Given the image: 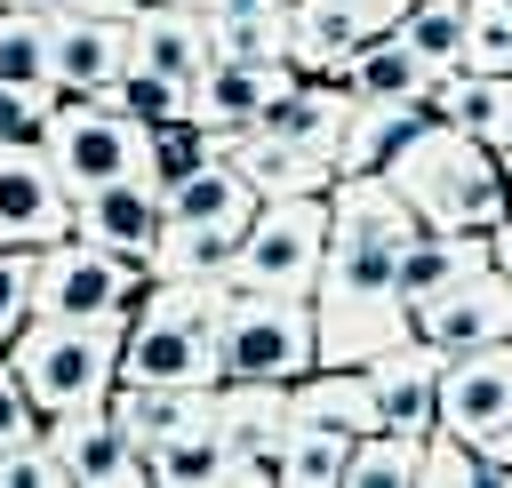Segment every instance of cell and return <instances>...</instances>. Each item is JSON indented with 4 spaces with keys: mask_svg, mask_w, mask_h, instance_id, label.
I'll return each mask as SVG.
<instances>
[{
    "mask_svg": "<svg viewBox=\"0 0 512 488\" xmlns=\"http://www.w3.org/2000/svg\"><path fill=\"white\" fill-rule=\"evenodd\" d=\"M392 192L416 208V224H448V232H488L496 216H512V184H504V152H488L480 136H464L456 120H416L392 160H384Z\"/></svg>",
    "mask_w": 512,
    "mask_h": 488,
    "instance_id": "1",
    "label": "cell"
},
{
    "mask_svg": "<svg viewBox=\"0 0 512 488\" xmlns=\"http://www.w3.org/2000/svg\"><path fill=\"white\" fill-rule=\"evenodd\" d=\"M120 336H128V320H48V312H32L8 336V368L32 392L40 416L96 408L120 376Z\"/></svg>",
    "mask_w": 512,
    "mask_h": 488,
    "instance_id": "2",
    "label": "cell"
},
{
    "mask_svg": "<svg viewBox=\"0 0 512 488\" xmlns=\"http://www.w3.org/2000/svg\"><path fill=\"white\" fill-rule=\"evenodd\" d=\"M320 368V328L312 296H272V288H232L216 320V376H256V384H296Z\"/></svg>",
    "mask_w": 512,
    "mask_h": 488,
    "instance_id": "3",
    "label": "cell"
},
{
    "mask_svg": "<svg viewBox=\"0 0 512 488\" xmlns=\"http://www.w3.org/2000/svg\"><path fill=\"white\" fill-rule=\"evenodd\" d=\"M328 256V192H272L256 200L240 248H232V288H272V296H312Z\"/></svg>",
    "mask_w": 512,
    "mask_h": 488,
    "instance_id": "4",
    "label": "cell"
},
{
    "mask_svg": "<svg viewBox=\"0 0 512 488\" xmlns=\"http://www.w3.org/2000/svg\"><path fill=\"white\" fill-rule=\"evenodd\" d=\"M56 176L72 192H96L112 176H152V128L128 112V104H104V96H64L40 128Z\"/></svg>",
    "mask_w": 512,
    "mask_h": 488,
    "instance_id": "5",
    "label": "cell"
},
{
    "mask_svg": "<svg viewBox=\"0 0 512 488\" xmlns=\"http://www.w3.org/2000/svg\"><path fill=\"white\" fill-rule=\"evenodd\" d=\"M136 280H144L136 256H112L80 232L32 248V312L48 320H136Z\"/></svg>",
    "mask_w": 512,
    "mask_h": 488,
    "instance_id": "6",
    "label": "cell"
},
{
    "mask_svg": "<svg viewBox=\"0 0 512 488\" xmlns=\"http://www.w3.org/2000/svg\"><path fill=\"white\" fill-rule=\"evenodd\" d=\"M408 336H424L440 360L480 352V344H504V336H512V272L480 264L472 280H456V288L408 304Z\"/></svg>",
    "mask_w": 512,
    "mask_h": 488,
    "instance_id": "7",
    "label": "cell"
},
{
    "mask_svg": "<svg viewBox=\"0 0 512 488\" xmlns=\"http://www.w3.org/2000/svg\"><path fill=\"white\" fill-rule=\"evenodd\" d=\"M72 232V184L56 176L48 144H0V240L48 248Z\"/></svg>",
    "mask_w": 512,
    "mask_h": 488,
    "instance_id": "8",
    "label": "cell"
},
{
    "mask_svg": "<svg viewBox=\"0 0 512 488\" xmlns=\"http://www.w3.org/2000/svg\"><path fill=\"white\" fill-rule=\"evenodd\" d=\"M40 440L56 448V464H64L72 488H128V480H152V456L120 432V416H112L104 400H96V408H64V416H48Z\"/></svg>",
    "mask_w": 512,
    "mask_h": 488,
    "instance_id": "9",
    "label": "cell"
},
{
    "mask_svg": "<svg viewBox=\"0 0 512 488\" xmlns=\"http://www.w3.org/2000/svg\"><path fill=\"white\" fill-rule=\"evenodd\" d=\"M120 72H128V16L48 8V80H56V96H96Z\"/></svg>",
    "mask_w": 512,
    "mask_h": 488,
    "instance_id": "10",
    "label": "cell"
},
{
    "mask_svg": "<svg viewBox=\"0 0 512 488\" xmlns=\"http://www.w3.org/2000/svg\"><path fill=\"white\" fill-rule=\"evenodd\" d=\"M208 152L232 160L264 200L272 192H328L336 184V160L312 152V144H296V136H280V128H208Z\"/></svg>",
    "mask_w": 512,
    "mask_h": 488,
    "instance_id": "11",
    "label": "cell"
},
{
    "mask_svg": "<svg viewBox=\"0 0 512 488\" xmlns=\"http://www.w3.org/2000/svg\"><path fill=\"white\" fill-rule=\"evenodd\" d=\"M72 232L144 264L160 248V176H112L96 192H72Z\"/></svg>",
    "mask_w": 512,
    "mask_h": 488,
    "instance_id": "12",
    "label": "cell"
},
{
    "mask_svg": "<svg viewBox=\"0 0 512 488\" xmlns=\"http://www.w3.org/2000/svg\"><path fill=\"white\" fill-rule=\"evenodd\" d=\"M440 352L424 344V336H400L392 352H376L368 360V392H376V424L384 432H432L440 424Z\"/></svg>",
    "mask_w": 512,
    "mask_h": 488,
    "instance_id": "13",
    "label": "cell"
},
{
    "mask_svg": "<svg viewBox=\"0 0 512 488\" xmlns=\"http://www.w3.org/2000/svg\"><path fill=\"white\" fill-rule=\"evenodd\" d=\"M512 424V336L504 344H480V352H456L440 368V432H496Z\"/></svg>",
    "mask_w": 512,
    "mask_h": 488,
    "instance_id": "14",
    "label": "cell"
},
{
    "mask_svg": "<svg viewBox=\"0 0 512 488\" xmlns=\"http://www.w3.org/2000/svg\"><path fill=\"white\" fill-rule=\"evenodd\" d=\"M120 376L128 384H216V336L168 312H136L120 336Z\"/></svg>",
    "mask_w": 512,
    "mask_h": 488,
    "instance_id": "15",
    "label": "cell"
},
{
    "mask_svg": "<svg viewBox=\"0 0 512 488\" xmlns=\"http://www.w3.org/2000/svg\"><path fill=\"white\" fill-rule=\"evenodd\" d=\"M296 80V64H256V56H208L200 72H192V120L200 128H256L264 120V104L280 96Z\"/></svg>",
    "mask_w": 512,
    "mask_h": 488,
    "instance_id": "16",
    "label": "cell"
},
{
    "mask_svg": "<svg viewBox=\"0 0 512 488\" xmlns=\"http://www.w3.org/2000/svg\"><path fill=\"white\" fill-rule=\"evenodd\" d=\"M256 184L232 168V160H192V168H176V176H160V224H224V232H248V216H256Z\"/></svg>",
    "mask_w": 512,
    "mask_h": 488,
    "instance_id": "17",
    "label": "cell"
},
{
    "mask_svg": "<svg viewBox=\"0 0 512 488\" xmlns=\"http://www.w3.org/2000/svg\"><path fill=\"white\" fill-rule=\"evenodd\" d=\"M288 384H256V376H216L208 392V432L224 440V456H280L288 440Z\"/></svg>",
    "mask_w": 512,
    "mask_h": 488,
    "instance_id": "18",
    "label": "cell"
},
{
    "mask_svg": "<svg viewBox=\"0 0 512 488\" xmlns=\"http://www.w3.org/2000/svg\"><path fill=\"white\" fill-rule=\"evenodd\" d=\"M128 64L160 80H192L208 64V16L192 0H136L128 8Z\"/></svg>",
    "mask_w": 512,
    "mask_h": 488,
    "instance_id": "19",
    "label": "cell"
},
{
    "mask_svg": "<svg viewBox=\"0 0 512 488\" xmlns=\"http://www.w3.org/2000/svg\"><path fill=\"white\" fill-rule=\"evenodd\" d=\"M208 392H216V384H128V376H112L104 408H112V416H120V432L152 456L160 440H176V432H200V424H208Z\"/></svg>",
    "mask_w": 512,
    "mask_h": 488,
    "instance_id": "20",
    "label": "cell"
},
{
    "mask_svg": "<svg viewBox=\"0 0 512 488\" xmlns=\"http://www.w3.org/2000/svg\"><path fill=\"white\" fill-rule=\"evenodd\" d=\"M424 112L432 120H456L488 152H512V72H440L424 88Z\"/></svg>",
    "mask_w": 512,
    "mask_h": 488,
    "instance_id": "21",
    "label": "cell"
},
{
    "mask_svg": "<svg viewBox=\"0 0 512 488\" xmlns=\"http://www.w3.org/2000/svg\"><path fill=\"white\" fill-rule=\"evenodd\" d=\"M480 264H496V256H488V232L416 224V232H408V248H400V304H424V296H440V288L472 280Z\"/></svg>",
    "mask_w": 512,
    "mask_h": 488,
    "instance_id": "22",
    "label": "cell"
},
{
    "mask_svg": "<svg viewBox=\"0 0 512 488\" xmlns=\"http://www.w3.org/2000/svg\"><path fill=\"white\" fill-rule=\"evenodd\" d=\"M344 120H352V88H336V80H288V88L264 104L256 128H280V136H296V144H312V152L336 160Z\"/></svg>",
    "mask_w": 512,
    "mask_h": 488,
    "instance_id": "23",
    "label": "cell"
},
{
    "mask_svg": "<svg viewBox=\"0 0 512 488\" xmlns=\"http://www.w3.org/2000/svg\"><path fill=\"white\" fill-rule=\"evenodd\" d=\"M288 416L296 424H336V432H376L368 368H304L288 384Z\"/></svg>",
    "mask_w": 512,
    "mask_h": 488,
    "instance_id": "24",
    "label": "cell"
},
{
    "mask_svg": "<svg viewBox=\"0 0 512 488\" xmlns=\"http://www.w3.org/2000/svg\"><path fill=\"white\" fill-rule=\"evenodd\" d=\"M336 80H344L360 104H416V96L432 88V72H424L392 32H368V40L344 56V72H336Z\"/></svg>",
    "mask_w": 512,
    "mask_h": 488,
    "instance_id": "25",
    "label": "cell"
},
{
    "mask_svg": "<svg viewBox=\"0 0 512 488\" xmlns=\"http://www.w3.org/2000/svg\"><path fill=\"white\" fill-rule=\"evenodd\" d=\"M368 40V24L344 0H288V64L312 72H344V56Z\"/></svg>",
    "mask_w": 512,
    "mask_h": 488,
    "instance_id": "26",
    "label": "cell"
},
{
    "mask_svg": "<svg viewBox=\"0 0 512 488\" xmlns=\"http://www.w3.org/2000/svg\"><path fill=\"white\" fill-rule=\"evenodd\" d=\"M392 40L440 80V72H464V0H408Z\"/></svg>",
    "mask_w": 512,
    "mask_h": 488,
    "instance_id": "27",
    "label": "cell"
},
{
    "mask_svg": "<svg viewBox=\"0 0 512 488\" xmlns=\"http://www.w3.org/2000/svg\"><path fill=\"white\" fill-rule=\"evenodd\" d=\"M416 120H432L424 96H416V104H360V96H352V120H344V144H336V176H352V168H384L392 144H400Z\"/></svg>",
    "mask_w": 512,
    "mask_h": 488,
    "instance_id": "28",
    "label": "cell"
},
{
    "mask_svg": "<svg viewBox=\"0 0 512 488\" xmlns=\"http://www.w3.org/2000/svg\"><path fill=\"white\" fill-rule=\"evenodd\" d=\"M352 440H360V432H336V424H288V440H280V480H288V488H344Z\"/></svg>",
    "mask_w": 512,
    "mask_h": 488,
    "instance_id": "29",
    "label": "cell"
},
{
    "mask_svg": "<svg viewBox=\"0 0 512 488\" xmlns=\"http://www.w3.org/2000/svg\"><path fill=\"white\" fill-rule=\"evenodd\" d=\"M344 488H416V432H360L344 456Z\"/></svg>",
    "mask_w": 512,
    "mask_h": 488,
    "instance_id": "30",
    "label": "cell"
},
{
    "mask_svg": "<svg viewBox=\"0 0 512 488\" xmlns=\"http://www.w3.org/2000/svg\"><path fill=\"white\" fill-rule=\"evenodd\" d=\"M208 16V8H200ZM208 56H256V64H288V0L264 16H208Z\"/></svg>",
    "mask_w": 512,
    "mask_h": 488,
    "instance_id": "31",
    "label": "cell"
},
{
    "mask_svg": "<svg viewBox=\"0 0 512 488\" xmlns=\"http://www.w3.org/2000/svg\"><path fill=\"white\" fill-rule=\"evenodd\" d=\"M224 440L200 424V432H176V440H160L152 448V480H168V488H224Z\"/></svg>",
    "mask_w": 512,
    "mask_h": 488,
    "instance_id": "32",
    "label": "cell"
},
{
    "mask_svg": "<svg viewBox=\"0 0 512 488\" xmlns=\"http://www.w3.org/2000/svg\"><path fill=\"white\" fill-rule=\"evenodd\" d=\"M0 80H48V8L32 0L0 8Z\"/></svg>",
    "mask_w": 512,
    "mask_h": 488,
    "instance_id": "33",
    "label": "cell"
},
{
    "mask_svg": "<svg viewBox=\"0 0 512 488\" xmlns=\"http://www.w3.org/2000/svg\"><path fill=\"white\" fill-rule=\"evenodd\" d=\"M464 72H512V0H464Z\"/></svg>",
    "mask_w": 512,
    "mask_h": 488,
    "instance_id": "34",
    "label": "cell"
},
{
    "mask_svg": "<svg viewBox=\"0 0 512 488\" xmlns=\"http://www.w3.org/2000/svg\"><path fill=\"white\" fill-rule=\"evenodd\" d=\"M472 480H488L480 472V448L464 440V432H424L416 440V488H472Z\"/></svg>",
    "mask_w": 512,
    "mask_h": 488,
    "instance_id": "35",
    "label": "cell"
},
{
    "mask_svg": "<svg viewBox=\"0 0 512 488\" xmlns=\"http://www.w3.org/2000/svg\"><path fill=\"white\" fill-rule=\"evenodd\" d=\"M56 112V80H0V144H40Z\"/></svg>",
    "mask_w": 512,
    "mask_h": 488,
    "instance_id": "36",
    "label": "cell"
},
{
    "mask_svg": "<svg viewBox=\"0 0 512 488\" xmlns=\"http://www.w3.org/2000/svg\"><path fill=\"white\" fill-rule=\"evenodd\" d=\"M32 320V248H8L0 240V352H8V336Z\"/></svg>",
    "mask_w": 512,
    "mask_h": 488,
    "instance_id": "37",
    "label": "cell"
},
{
    "mask_svg": "<svg viewBox=\"0 0 512 488\" xmlns=\"http://www.w3.org/2000/svg\"><path fill=\"white\" fill-rule=\"evenodd\" d=\"M24 440H40V408H32V392L16 384V368H8V352H0V456L24 448Z\"/></svg>",
    "mask_w": 512,
    "mask_h": 488,
    "instance_id": "38",
    "label": "cell"
},
{
    "mask_svg": "<svg viewBox=\"0 0 512 488\" xmlns=\"http://www.w3.org/2000/svg\"><path fill=\"white\" fill-rule=\"evenodd\" d=\"M472 448H480V472H488L496 488H512V424H496V432H480Z\"/></svg>",
    "mask_w": 512,
    "mask_h": 488,
    "instance_id": "39",
    "label": "cell"
},
{
    "mask_svg": "<svg viewBox=\"0 0 512 488\" xmlns=\"http://www.w3.org/2000/svg\"><path fill=\"white\" fill-rule=\"evenodd\" d=\"M344 8H352V16H360V24H368V32H392V24H400V8H408V0H344Z\"/></svg>",
    "mask_w": 512,
    "mask_h": 488,
    "instance_id": "40",
    "label": "cell"
},
{
    "mask_svg": "<svg viewBox=\"0 0 512 488\" xmlns=\"http://www.w3.org/2000/svg\"><path fill=\"white\" fill-rule=\"evenodd\" d=\"M208 16H264V8H280V0H200Z\"/></svg>",
    "mask_w": 512,
    "mask_h": 488,
    "instance_id": "41",
    "label": "cell"
},
{
    "mask_svg": "<svg viewBox=\"0 0 512 488\" xmlns=\"http://www.w3.org/2000/svg\"><path fill=\"white\" fill-rule=\"evenodd\" d=\"M32 8H96V16H128L136 0H32Z\"/></svg>",
    "mask_w": 512,
    "mask_h": 488,
    "instance_id": "42",
    "label": "cell"
},
{
    "mask_svg": "<svg viewBox=\"0 0 512 488\" xmlns=\"http://www.w3.org/2000/svg\"><path fill=\"white\" fill-rule=\"evenodd\" d=\"M504 184H512V152H504Z\"/></svg>",
    "mask_w": 512,
    "mask_h": 488,
    "instance_id": "43",
    "label": "cell"
},
{
    "mask_svg": "<svg viewBox=\"0 0 512 488\" xmlns=\"http://www.w3.org/2000/svg\"><path fill=\"white\" fill-rule=\"evenodd\" d=\"M0 8H8V0H0Z\"/></svg>",
    "mask_w": 512,
    "mask_h": 488,
    "instance_id": "44",
    "label": "cell"
},
{
    "mask_svg": "<svg viewBox=\"0 0 512 488\" xmlns=\"http://www.w3.org/2000/svg\"><path fill=\"white\" fill-rule=\"evenodd\" d=\"M192 8H200V0H192Z\"/></svg>",
    "mask_w": 512,
    "mask_h": 488,
    "instance_id": "45",
    "label": "cell"
}]
</instances>
